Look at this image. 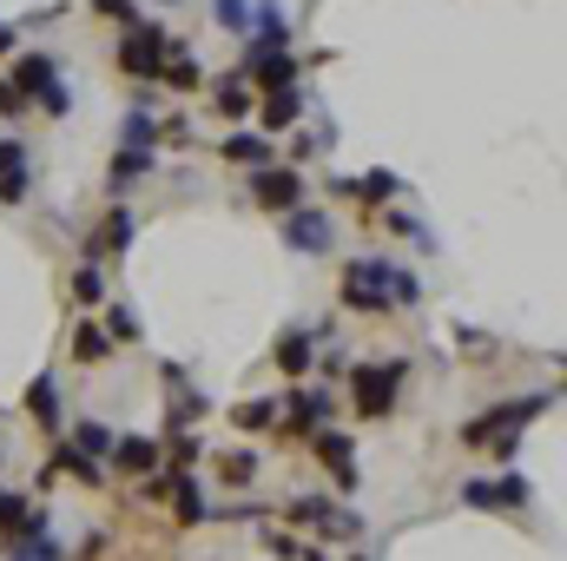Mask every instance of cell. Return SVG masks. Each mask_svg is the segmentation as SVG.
I'll return each mask as SVG.
<instances>
[{"instance_id": "cell-4", "label": "cell", "mask_w": 567, "mask_h": 561, "mask_svg": "<svg viewBox=\"0 0 567 561\" xmlns=\"http://www.w3.org/2000/svg\"><path fill=\"white\" fill-rule=\"evenodd\" d=\"M389 278H396L389 258H357V265H344V291H337V297H344L350 310H389V297H383Z\"/></svg>"}, {"instance_id": "cell-17", "label": "cell", "mask_w": 567, "mask_h": 561, "mask_svg": "<svg viewBox=\"0 0 567 561\" xmlns=\"http://www.w3.org/2000/svg\"><path fill=\"white\" fill-rule=\"evenodd\" d=\"M113 462H119L126 475H145V469L158 462V443H152V436H119V443H113Z\"/></svg>"}, {"instance_id": "cell-20", "label": "cell", "mask_w": 567, "mask_h": 561, "mask_svg": "<svg viewBox=\"0 0 567 561\" xmlns=\"http://www.w3.org/2000/svg\"><path fill=\"white\" fill-rule=\"evenodd\" d=\"M396 192H402V186H396V173H383V166L363 173V179H350V199H363V205H389Z\"/></svg>"}, {"instance_id": "cell-30", "label": "cell", "mask_w": 567, "mask_h": 561, "mask_svg": "<svg viewBox=\"0 0 567 561\" xmlns=\"http://www.w3.org/2000/svg\"><path fill=\"white\" fill-rule=\"evenodd\" d=\"M252 475H258V456L252 449H231L224 456V483H252Z\"/></svg>"}, {"instance_id": "cell-25", "label": "cell", "mask_w": 567, "mask_h": 561, "mask_svg": "<svg viewBox=\"0 0 567 561\" xmlns=\"http://www.w3.org/2000/svg\"><path fill=\"white\" fill-rule=\"evenodd\" d=\"M145 166H152V152H145V145H126V152L113 158V192H119V186H132Z\"/></svg>"}, {"instance_id": "cell-12", "label": "cell", "mask_w": 567, "mask_h": 561, "mask_svg": "<svg viewBox=\"0 0 567 561\" xmlns=\"http://www.w3.org/2000/svg\"><path fill=\"white\" fill-rule=\"evenodd\" d=\"M53 79H60V73H53V60H47V53H21V60H14V73H8V87H14L21 100H34L40 87H53Z\"/></svg>"}, {"instance_id": "cell-7", "label": "cell", "mask_w": 567, "mask_h": 561, "mask_svg": "<svg viewBox=\"0 0 567 561\" xmlns=\"http://www.w3.org/2000/svg\"><path fill=\"white\" fill-rule=\"evenodd\" d=\"M462 502L468 509H521L528 502V483H521V475H502V483H468Z\"/></svg>"}, {"instance_id": "cell-34", "label": "cell", "mask_w": 567, "mask_h": 561, "mask_svg": "<svg viewBox=\"0 0 567 561\" xmlns=\"http://www.w3.org/2000/svg\"><path fill=\"white\" fill-rule=\"evenodd\" d=\"M192 462H198V436H179L172 443V469H192Z\"/></svg>"}, {"instance_id": "cell-1", "label": "cell", "mask_w": 567, "mask_h": 561, "mask_svg": "<svg viewBox=\"0 0 567 561\" xmlns=\"http://www.w3.org/2000/svg\"><path fill=\"white\" fill-rule=\"evenodd\" d=\"M547 404H554V396H515V404H495V410H481V417H475V423H468L462 436H468V449H489L495 436H515L521 423H534V417H541Z\"/></svg>"}, {"instance_id": "cell-21", "label": "cell", "mask_w": 567, "mask_h": 561, "mask_svg": "<svg viewBox=\"0 0 567 561\" xmlns=\"http://www.w3.org/2000/svg\"><path fill=\"white\" fill-rule=\"evenodd\" d=\"M27 410H34L47 430H60V390H53V377H34V390H27Z\"/></svg>"}, {"instance_id": "cell-8", "label": "cell", "mask_w": 567, "mask_h": 561, "mask_svg": "<svg viewBox=\"0 0 567 561\" xmlns=\"http://www.w3.org/2000/svg\"><path fill=\"white\" fill-rule=\"evenodd\" d=\"M252 21H258V47H252V60H271V53H284V47H291V14L278 8V0H265V8H258Z\"/></svg>"}, {"instance_id": "cell-16", "label": "cell", "mask_w": 567, "mask_h": 561, "mask_svg": "<svg viewBox=\"0 0 567 561\" xmlns=\"http://www.w3.org/2000/svg\"><path fill=\"white\" fill-rule=\"evenodd\" d=\"M297 113H304V93H297V87H278V93H265V132H284V126H297Z\"/></svg>"}, {"instance_id": "cell-24", "label": "cell", "mask_w": 567, "mask_h": 561, "mask_svg": "<svg viewBox=\"0 0 567 561\" xmlns=\"http://www.w3.org/2000/svg\"><path fill=\"white\" fill-rule=\"evenodd\" d=\"M231 417L245 423V430H271V423H278V396H252V404H237Z\"/></svg>"}, {"instance_id": "cell-32", "label": "cell", "mask_w": 567, "mask_h": 561, "mask_svg": "<svg viewBox=\"0 0 567 561\" xmlns=\"http://www.w3.org/2000/svg\"><path fill=\"white\" fill-rule=\"evenodd\" d=\"M79 449H87V456H113V436L100 423H79Z\"/></svg>"}, {"instance_id": "cell-18", "label": "cell", "mask_w": 567, "mask_h": 561, "mask_svg": "<svg viewBox=\"0 0 567 561\" xmlns=\"http://www.w3.org/2000/svg\"><path fill=\"white\" fill-rule=\"evenodd\" d=\"M106 357H113L106 324H79V331H73V364H106Z\"/></svg>"}, {"instance_id": "cell-5", "label": "cell", "mask_w": 567, "mask_h": 561, "mask_svg": "<svg viewBox=\"0 0 567 561\" xmlns=\"http://www.w3.org/2000/svg\"><path fill=\"white\" fill-rule=\"evenodd\" d=\"M252 199L265 212H297L304 205V173L297 166H252Z\"/></svg>"}, {"instance_id": "cell-19", "label": "cell", "mask_w": 567, "mask_h": 561, "mask_svg": "<svg viewBox=\"0 0 567 561\" xmlns=\"http://www.w3.org/2000/svg\"><path fill=\"white\" fill-rule=\"evenodd\" d=\"M310 357H317V337H304V331L278 337V370H284V377H304V370H310Z\"/></svg>"}, {"instance_id": "cell-10", "label": "cell", "mask_w": 567, "mask_h": 561, "mask_svg": "<svg viewBox=\"0 0 567 561\" xmlns=\"http://www.w3.org/2000/svg\"><path fill=\"white\" fill-rule=\"evenodd\" d=\"M0 199L8 205L27 199V145L21 139H0Z\"/></svg>"}, {"instance_id": "cell-15", "label": "cell", "mask_w": 567, "mask_h": 561, "mask_svg": "<svg viewBox=\"0 0 567 561\" xmlns=\"http://www.w3.org/2000/svg\"><path fill=\"white\" fill-rule=\"evenodd\" d=\"M166 496H172V509H179V522H185V528H192V522H205V489L192 483L185 469H179L172 483H166Z\"/></svg>"}, {"instance_id": "cell-6", "label": "cell", "mask_w": 567, "mask_h": 561, "mask_svg": "<svg viewBox=\"0 0 567 561\" xmlns=\"http://www.w3.org/2000/svg\"><path fill=\"white\" fill-rule=\"evenodd\" d=\"M284 245L291 252H331L337 245V225H331V212H310V205H297V212H284Z\"/></svg>"}, {"instance_id": "cell-35", "label": "cell", "mask_w": 567, "mask_h": 561, "mask_svg": "<svg viewBox=\"0 0 567 561\" xmlns=\"http://www.w3.org/2000/svg\"><path fill=\"white\" fill-rule=\"evenodd\" d=\"M27 106H34V100H21V93H14V87H8V79H0V113H14V119H21V113H27Z\"/></svg>"}, {"instance_id": "cell-2", "label": "cell", "mask_w": 567, "mask_h": 561, "mask_svg": "<svg viewBox=\"0 0 567 561\" xmlns=\"http://www.w3.org/2000/svg\"><path fill=\"white\" fill-rule=\"evenodd\" d=\"M166 53H172V34H166V27H158V21H132V34L119 40V73H132V79H158Z\"/></svg>"}, {"instance_id": "cell-22", "label": "cell", "mask_w": 567, "mask_h": 561, "mask_svg": "<svg viewBox=\"0 0 567 561\" xmlns=\"http://www.w3.org/2000/svg\"><path fill=\"white\" fill-rule=\"evenodd\" d=\"M53 469H73L79 483H100V462L79 449V443H60V449H53Z\"/></svg>"}, {"instance_id": "cell-27", "label": "cell", "mask_w": 567, "mask_h": 561, "mask_svg": "<svg viewBox=\"0 0 567 561\" xmlns=\"http://www.w3.org/2000/svg\"><path fill=\"white\" fill-rule=\"evenodd\" d=\"M218 113H231V119H245V113H252L245 79H218Z\"/></svg>"}, {"instance_id": "cell-28", "label": "cell", "mask_w": 567, "mask_h": 561, "mask_svg": "<svg viewBox=\"0 0 567 561\" xmlns=\"http://www.w3.org/2000/svg\"><path fill=\"white\" fill-rule=\"evenodd\" d=\"M211 14H218V27H231V34L252 27V8H245V0H211Z\"/></svg>"}, {"instance_id": "cell-3", "label": "cell", "mask_w": 567, "mask_h": 561, "mask_svg": "<svg viewBox=\"0 0 567 561\" xmlns=\"http://www.w3.org/2000/svg\"><path fill=\"white\" fill-rule=\"evenodd\" d=\"M396 383H402V364H357V370H350V404H357V417H389V410H396Z\"/></svg>"}, {"instance_id": "cell-33", "label": "cell", "mask_w": 567, "mask_h": 561, "mask_svg": "<svg viewBox=\"0 0 567 561\" xmlns=\"http://www.w3.org/2000/svg\"><path fill=\"white\" fill-rule=\"evenodd\" d=\"M34 100H40V113H53V119H60V113H66V106H73V93H66V87H60V79H53V87H40V93H34Z\"/></svg>"}, {"instance_id": "cell-14", "label": "cell", "mask_w": 567, "mask_h": 561, "mask_svg": "<svg viewBox=\"0 0 567 561\" xmlns=\"http://www.w3.org/2000/svg\"><path fill=\"white\" fill-rule=\"evenodd\" d=\"M126 245H132V212H113V218L87 238V252H93V258H113V252H126Z\"/></svg>"}, {"instance_id": "cell-31", "label": "cell", "mask_w": 567, "mask_h": 561, "mask_svg": "<svg viewBox=\"0 0 567 561\" xmlns=\"http://www.w3.org/2000/svg\"><path fill=\"white\" fill-rule=\"evenodd\" d=\"M126 145H145V152H152V145H158V126H152L145 113H132V119H126Z\"/></svg>"}, {"instance_id": "cell-37", "label": "cell", "mask_w": 567, "mask_h": 561, "mask_svg": "<svg viewBox=\"0 0 567 561\" xmlns=\"http://www.w3.org/2000/svg\"><path fill=\"white\" fill-rule=\"evenodd\" d=\"M14 40H21L14 27H0V60H8V53H14Z\"/></svg>"}, {"instance_id": "cell-36", "label": "cell", "mask_w": 567, "mask_h": 561, "mask_svg": "<svg viewBox=\"0 0 567 561\" xmlns=\"http://www.w3.org/2000/svg\"><path fill=\"white\" fill-rule=\"evenodd\" d=\"M93 8H100L106 21H139V14H132V0H93Z\"/></svg>"}, {"instance_id": "cell-13", "label": "cell", "mask_w": 567, "mask_h": 561, "mask_svg": "<svg viewBox=\"0 0 567 561\" xmlns=\"http://www.w3.org/2000/svg\"><path fill=\"white\" fill-rule=\"evenodd\" d=\"M218 152L231 158V166H271V158H278V145H271L265 132H231Z\"/></svg>"}, {"instance_id": "cell-29", "label": "cell", "mask_w": 567, "mask_h": 561, "mask_svg": "<svg viewBox=\"0 0 567 561\" xmlns=\"http://www.w3.org/2000/svg\"><path fill=\"white\" fill-rule=\"evenodd\" d=\"M106 337H113V344H119V337H126V344L139 337V317H132L126 304H113V310H106Z\"/></svg>"}, {"instance_id": "cell-11", "label": "cell", "mask_w": 567, "mask_h": 561, "mask_svg": "<svg viewBox=\"0 0 567 561\" xmlns=\"http://www.w3.org/2000/svg\"><path fill=\"white\" fill-rule=\"evenodd\" d=\"M331 396H323V390H297V396H284V417H291V430H323V423H331Z\"/></svg>"}, {"instance_id": "cell-26", "label": "cell", "mask_w": 567, "mask_h": 561, "mask_svg": "<svg viewBox=\"0 0 567 561\" xmlns=\"http://www.w3.org/2000/svg\"><path fill=\"white\" fill-rule=\"evenodd\" d=\"M73 304H106V278H100V265H79V271H73Z\"/></svg>"}, {"instance_id": "cell-23", "label": "cell", "mask_w": 567, "mask_h": 561, "mask_svg": "<svg viewBox=\"0 0 567 561\" xmlns=\"http://www.w3.org/2000/svg\"><path fill=\"white\" fill-rule=\"evenodd\" d=\"M258 79H265V93H278V87H297V60H291V53H271V60H258Z\"/></svg>"}, {"instance_id": "cell-9", "label": "cell", "mask_w": 567, "mask_h": 561, "mask_svg": "<svg viewBox=\"0 0 567 561\" xmlns=\"http://www.w3.org/2000/svg\"><path fill=\"white\" fill-rule=\"evenodd\" d=\"M350 456H357V449H350V436H344V430H317V462L331 469L344 489L357 483V462H350Z\"/></svg>"}]
</instances>
